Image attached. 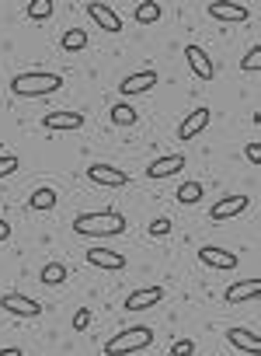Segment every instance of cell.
<instances>
[{
    "instance_id": "obj_20",
    "label": "cell",
    "mask_w": 261,
    "mask_h": 356,
    "mask_svg": "<svg viewBox=\"0 0 261 356\" xmlns=\"http://www.w3.org/2000/svg\"><path fill=\"white\" fill-rule=\"evenodd\" d=\"M67 276H70V269H67L63 262H46L42 273H39V280H42L46 286H60V283H67Z\"/></svg>"
},
{
    "instance_id": "obj_27",
    "label": "cell",
    "mask_w": 261,
    "mask_h": 356,
    "mask_svg": "<svg viewBox=\"0 0 261 356\" xmlns=\"http://www.w3.org/2000/svg\"><path fill=\"white\" fill-rule=\"evenodd\" d=\"M150 238H167L171 231H174V224H171V217H157V220H150Z\"/></svg>"
},
{
    "instance_id": "obj_28",
    "label": "cell",
    "mask_w": 261,
    "mask_h": 356,
    "mask_svg": "<svg viewBox=\"0 0 261 356\" xmlns=\"http://www.w3.org/2000/svg\"><path fill=\"white\" fill-rule=\"evenodd\" d=\"M22 168V157L18 154H0V178H8Z\"/></svg>"
},
{
    "instance_id": "obj_29",
    "label": "cell",
    "mask_w": 261,
    "mask_h": 356,
    "mask_svg": "<svg viewBox=\"0 0 261 356\" xmlns=\"http://www.w3.org/2000/svg\"><path fill=\"white\" fill-rule=\"evenodd\" d=\"M192 353H195V339H178L167 356H192Z\"/></svg>"
},
{
    "instance_id": "obj_25",
    "label": "cell",
    "mask_w": 261,
    "mask_h": 356,
    "mask_svg": "<svg viewBox=\"0 0 261 356\" xmlns=\"http://www.w3.org/2000/svg\"><path fill=\"white\" fill-rule=\"evenodd\" d=\"M240 70H247V74H258V70H261V42H254V46L247 49V56L240 60Z\"/></svg>"
},
{
    "instance_id": "obj_32",
    "label": "cell",
    "mask_w": 261,
    "mask_h": 356,
    "mask_svg": "<svg viewBox=\"0 0 261 356\" xmlns=\"http://www.w3.org/2000/svg\"><path fill=\"white\" fill-rule=\"evenodd\" d=\"M8 238H11V224L0 217V241H8Z\"/></svg>"
},
{
    "instance_id": "obj_12",
    "label": "cell",
    "mask_w": 261,
    "mask_h": 356,
    "mask_svg": "<svg viewBox=\"0 0 261 356\" xmlns=\"http://www.w3.org/2000/svg\"><path fill=\"white\" fill-rule=\"evenodd\" d=\"M247 207H251V196H244V193H233V196H226V200L212 203L209 217H212V220H230V217H240Z\"/></svg>"
},
{
    "instance_id": "obj_16",
    "label": "cell",
    "mask_w": 261,
    "mask_h": 356,
    "mask_svg": "<svg viewBox=\"0 0 261 356\" xmlns=\"http://www.w3.org/2000/svg\"><path fill=\"white\" fill-rule=\"evenodd\" d=\"M209 115H212V112H209L205 105L192 108V112L181 119V126H178V136H181V140H195V136H199V133L209 126Z\"/></svg>"
},
{
    "instance_id": "obj_19",
    "label": "cell",
    "mask_w": 261,
    "mask_h": 356,
    "mask_svg": "<svg viewBox=\"0 0 261 356\" xmlns=\"http://www.w3.org/2000/svg\"><path fill=\"white\" fill-rule=\"evenodd\" d=\"M202 193H205V186H202V182H181V186H178V193H174V200H178L181 207H195V203L202 200Z\"/></svg>"
},
{
    "instance_id": "obj_2",
    "label": "cell",
    "mask_w": 261,
    "mask_h": 356,
    "mask_svg": "<svg viewBox=\"0 0 261 356\" xmlns=\"http://www.w3.org/2000/svg\"><path fill=\"white\" fill-rule=\"evenodd\" d=\"M60 88H63V77L53 70H25V74L11 77V91L22 98H42V95H53Z\"/></svg>"
},
{
    "instance_id": "obj_33",
    "label": "cell",
    "mask_w": 261,
    "mask_h": 356,
    "mask_svg": "<svg viewBox=\"0 0 261 356\" xmlns=\"http://www.w3.org/2000/svg\"><path fill=\"white\" fill-rule=\"evenodd\" d=\"M0 356H22V349L18 346H8V349H0Z\"/></svg>"
},
{
    "instance_id": "obj_6",
    "label": "cell",
    "mask_w": 261,
    "mask_h": 356,
    "mask_svg": "<svg viewBox=\"0 0 261 356\" xmlns=\"http://www.w3.org/2000/svg\"><path fill=\"white\" fill-rule=\"evenodd\" d=\"M195 255H199V262H202V266H209V269H223V273L237 269V255H233V252H226V248H219V245H202Z\"/></svg>"
},
{
    "instance_id": "obj_15",
    "label": "cell",
    "mask_w": 261,
    "mask_h": 356,
    "mask_svg": "<svg viewBox=\"0 0 261 356\" xmlns=\"http://www.w3.org/2000/svg\"><path fill=\"white\" fill-rule=\"evenodd\" d=\"M205 11H209V18H216V22H247V18H251V8H247V4H230V0H212Z\"/></svg>"
},
{
    "instance_id": "obj_7",
    "label": "cell",
    "mask_w": 261,
    "mask_h": 356,
    "mask_svg": "<svg viewBox=\"0 0 261 356\" xmlns=\"http://www.w3.org/2000/svg\"><path fill=\"white\" fill-rule=\"evenodd\" d=\"M185 60H188V67H192V74H195L199 81H212V77H216V67H212V60H209V53H205L202 46L188 42V46H185Z\"/></svg>"
},
{
    "instance_id": "obj_30",
    "label": "cell",
    "mask_w": 261,
    "mask_h": 356,
    "mask_svg": "<svg viewBox=\"0 0 261 356\" xmlns=\"http://www.w3.org/2000/svg\"><path fill=\"white\" fill-rule=\"evenodd\" d=\"M74 328H77V332H87V328H91V311H87V307H81V311L74 314Z\"/></svg>"
},
{
    "instance_id": "obj_31",
    "label": "cell",
    "mask_w": 261,
    "mask_h": 356,
    "mask_svg": "<svg viewBox=\"0 0 261 356\" xmlns=\"http://www.w3.org/2000/svg\"><path fill=\"white\" fill-rule=\"evenodd\" d=\"M244 154H247V161H251V164H258V161H261V147H258V143H247V147H244Z\"/></svg>"
},
{
    "instance_id": "obj_11",
    "label": "cell",
    "mask_w": 261,
    "mask_h": 356,
    "mask_svg": "<svg viewBox=\"0 0 261 356\" xmlns=\"http://www.w3.org/2000/svg\"><path fill=\"white\" fill-rule=\"evenodd\" d=\"M42 126H46V129H56V133H70V129H81V126H84V112L60 108V112L42 115Z\"/></svg>"
},
{
    "instance_id": "obj_1",
    "label": "cell",
    "mask_w": 261,
    "mask_h": 356,
    "mask_svg": "<svg viewBox=\"0 0 261 356\" xmlns=\"http://www.w3.org/2000/svg\"><path fill=\"white\" fill-rule=\"evenodd\" d=\"M129 227V220L119 213V210H101V213H81L74 220V231L84 234V238H112V234H122Z\"/></svg>"
},
{
    "instance_id": "obj_4",
    "label": "cell",
    "mask_w": 261,
    "mask_h": 356,
    "mask_svg": "<svg viewBox=\"0 0 261 356\" xmlns=\"http://www.w3.org/2000/svg\"><path fill=\"white\" fill-rule=\"evenodd\" d=\"M87 178H91L94 186H105V189H122V186H129V175H126L122 168H115V164H105V161L87 164Z\"/></svg>"
},
{
    "instance_id": "obj_9",
    "label": "cell",
    "mask_w": 261,
    "mask_h": 356,
    "mask_svg": "<svg viewBox=\"0 0 261 356\" xmlns=\"http://www.w3.org/2000/svg\"><path fill=\"white\" fill-rule=\"evenodd\" d=\"M84 255H87V262H91L94 269H108V273H122V269H126V255H122V252H112V248L94 245V248H87Z\"/></svg>"
},
{
    "instance_id": "obj_8",
    "label": "cell",
    "mask_w": 261,
    "mask_h": 356,
    "mask_svg": "<svg viewBox=\"0 0 261 356\" xmlns=\"http://www.w3.org/2000/svg\"><path fill=\"white\" fill-rule=\"evenodd\" d=\"M157 84H160V74H157V70H140V74L122 77V81H119V91H122L126 98H133V95H143V91L157 88Z\"/></svg>"
},
{
    "instance_id": "obj_18",
    "label": "cell",
    "mask_w": 261,
    "mask_h": 356,
    "mask_svg": "<svg viewBox=\"0 0 261 356\" xmlns=\"http://www.w3.org/2000/svg\"><path fill=\"white\" fill-rule=\"evenodd\" d=\"M261 297V280L254 276V280H240V283H230L226 286V293H223V300L226 304H240V300H258Z\"/></svg>"
},
{
    "instance_id": "obj_23",
    "label": "cell",
    "mask_w": 261,
    "mask_h": 356,
    "mask_svg": "<svg viewBox=\"0 0 261 356\" xmlns=\"http://www.w3.org/2000/svg\"><path fill=\"white\" fill-rule=\"evenodd\" d=\"M60 46H63L67 53H81V49H87V32H84V29H67L63 39H60Z\"/></svg>"
},
{
    "instance_id": "obj_10",
    "label": "cell",
    "mask_w": 261,
    "mask_h": 356,
    "mask_svg": "<svg viewBox=\"0 0 261 356\" xmlns=\"http://www.w3.org/2000/svg\"><path fill=\"white\" fill-rule=\"evenodd\" d=\"M87 15H91V22H94L101 32H112V35L122 32V18H119V11H115L112 4H87Z\"/></svg>"
},
{
    "instance_id": "obj_13",
    "label": "cell",
    "mask_w": 261,
    "mask_h": 356,
    "mask_svg": "<svg viewBox=\"0 0 261 356\" xmlns=\"http://www.w3.org/2000/svg\"><path fill=\"white\" fill-rule=\"evenodd\" d=\"M164 300V286L150 283V286H140L126 297V311H146V307H157Z\"/></svg>"
},
{
    "instance_id": "obj_26",
    "label": "cell",
    "mask_w": 261,
    "mask_h": 356,
    "mask_svg": "<svg viewBox=\"0 0 261 356\" xmlns=\"http://www.w3.org/2000/svg\"><path fill=\"white\" fill-rule=\"evenodd\" d=\"M53 15V0H32L28 4V18L32 22H46Z\"/></svg>"
},
{
    "instance_id": "obj_17",
    "label": "cell",
    "mask_w": 261,
    "mask_h": 356,
    "mask_svg": "<svg viewBox=\"0 0 261 356\" xmlns=\"http://www.w3.org/2000/svg\"><path fill=\"white\" fill-rule=\"evenodd\" d=\"M226 342L240 353H251V356H261V335L251 332V328H226Z\"/></svg>"
},
{
    "instance_id": "obj_22",
    "label": "cell",
    "mask_w": 261,
    "mask_h": 356,
    "mask_svg": "<svg viewBox=\"0 0 261 356\" xmlns=\"http://www.w3.org/2000/svg\"><path fill=\"white\" fill-rule=\"evenodd\" d=\"M136 22L140 25H153V22H160V15H164V8L157 4V0H143V4H136Z\"/></svg>"
},
{
    "instance_id": "obj_24",
    "label": "cell",
    "mask_w": 261,
    "mask_h": 356,
    "mask_svg": "<svg viewBox=\"0 0 261 356\" xmlns=\"http://www.w3.org/2000/svg\"><path fill=\"white\" fill-rule=\"evenodd\" d=\"M108 115H112V122H115V126H133V122L140 119V112H136L133 105H126V102L112 105V112H108Z\"/></svg>"
},
{
    "instance_id": "obj_21",
    "label": "cell",
    "mask_w": 261,
    "mask_h": 356,
    "mask_svg": "<svg viewBox=\"0 0 261 356\" xmlns=\"http://www.w3.org/2000/svg\"><path fill=\"white\" fill-rule=\"evenodd\" d=\"M56 189H49V186H42V189H35L32 196H28V210H53L56 207Z\"/></svg>"
},
{
    "instance_id": "obj_14",
    "label": "cell",
    "mask_w": 261,
    "mask_h": 356,
    "mask_svg": "<svg viewBox=\"0 0 261 356\" xmlns=\"http://www.w3.org/2000/svg\"><path fill=\"white\" fill-rule=\"evenodd\" d=\"M185 171V154H167V157H157L146 164V178H153V182H160V178H171Z\"/></svg>"
},
{
    "instance_id": "obj_3",
    "label": "cell",
    "mask_w": 261,
    "mask_h": 356,
    "mask_svg": "<svg viewBox=\"0 0 261 356\" xmlns=\"http://www.w3.org/2000/svg\"><path fill=\"white\" fill-rule=\"evenodd\" d=\"M153 342V328L146 325H133V328H122L119 335H112L105 342V356H129V353H140Z\"/></svg>"
},
{
    "instance_id": "obj_5",
    "label": "cell",
    "mask_w": 261,
    "mask_h": 356,
    "mask_svg": "<svg viewBox=\"0 0 261 356\" xmlns=\"http://www.w3.org/2000/svg\"><path fill=\"white\" fill-rule=\"evenodd\" d=\"M0 311H11L15 318H39V314H42V304H39L35 297H28V293L11 290V293L0 297Z\"/></svg>"
}]
</instances>
